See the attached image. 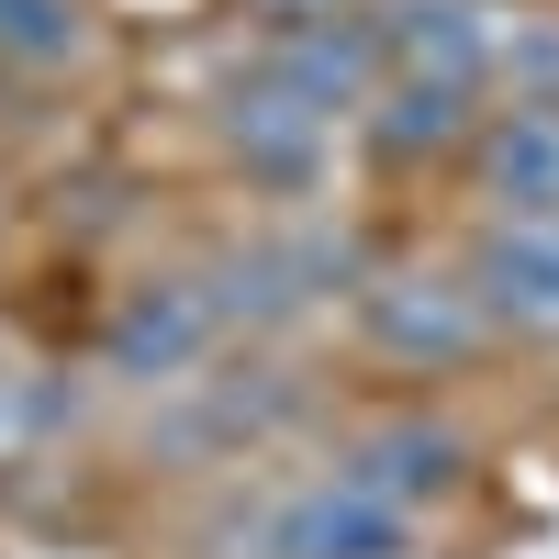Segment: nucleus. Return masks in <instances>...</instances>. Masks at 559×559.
<instances>
[{"mask_svg":"<svg viewBox=\"0 0 559 559\" xmlns=\"http://www.w3.org/2000/svg\"><path fill=\"white\" fill-rule=\"evenodd\" d=\"M213 134H224V157L247 168V191H280V202H302L313 179H324V146H336V123H324L313 102H292V90H269L258 68L224 90Z\"/></svg>","mask_w":559,"mask_h":559,"instance_id":"20e7f679","label":"nucleus"},{"mask_svg":"<svg viewBox=\"0 0 559 559\" xmlns=\"http://www.w3.org/2000/svg\"><path fill=\"white\" fill-rule=\"evenodd\" d=\"M247 548L258 559H414V515L392 492H369L358 471H313L247 515Z\"/></svg>","mask_w":559,"mask_h":559,"instance_id":"f03ea898","label":"nucleus"},{"mask_svg":"<svg viewBox=\"0 0 559 559\" xmlns=\"http://www.w3.org/2000/svg\"><path fill=\"white\" fill-rule=\"evenodd\" d=\"M213 347H224L213 280H146V292H123L112 324H102V369L112 381H191Z\"/></svg>","mask_w":559,"mask_h":559,"instance_id":"7ed1b4c3","label":"nucleus"},{"mask_svg":"<svg viewBox=\"0 0 559 559\" xmlns=\"http://www.w3.org/2000/svg\"><path fill=\"white\" fill-rule=\"evenodd\" d=\"M369 23H381L392 68L471 79V90H492V68H503V12H492V0H381Z\"/></svg>","mask_w":559,"mask_h":559,"instance_id":"9d476101","label":"nucleus"},{"mask_svg":"<svg viewBox=\"0 0 559 559\" xmlns=\"http://www.w3.org/2000/svg\"><path fill=\"white\" fill-rule=\"evenodd\" d=\"M358 336H369V358L414 369V381H448L492 347V313L471 292V269H381L358 292Z\"/></svg>","mask_w":559,"mask_h":559,"instance_id":"f257e3e1","label":"nucleus"},{"mask_svg":"<svg viewBox=\"0 0 559 559\" xmlns=\"http://www.w3.org/2000/svg\"><path fill=\"white\" fill-rule=\"evenodd\" d=\"M258 79L292 90V102H313L324 123H336V112H369V90L392 79V45H381V23H369V12H347V23H292V34H269Z\"/></svg>","mask_w":559,"mask_h":559,"instance_id":"0eeeda50","label":"nucleus"},{"mask_svg":"<svg viewBox=\"0 0 559 559\" xmlns=\"http://www.w3.org/2000/svg\"><path fill=\"white\" fill-rule=\"evenodd\" d=\"M336 471H358L369 492H392L403 515L414 503H448L459 481H471V437L448 426V414H392V426H358Z\"/></svg>","mask_w":559,"mask_h":559,"instance_id":"1a4fd4ad","label":"nucleus"},{"mask_svg":"<svg viewBox=\"0 0 559 559\" xmlns=\"http://www.w3.org/2000/svg\"><path fill=\"white\" fill-rule=\"evenodd\" d=\"M481 112H492V102H481L471 79H426V68H392L381 90H369L358 134H369V157H381V168H448V157H471Z\"/></svg>","mask_w":559,"mask_h":559,"instance_id":"423d86ee","label":"nucleus"},{"mask_svg":"<svg viewBox=\"0 0 559 559\" xmlns=\"http://www.w3.org/2000/svg\"><path fill=\"white\" fill-rule=\"evenodd\" d=\"M492 79H515L503 102H559V23H503V68Z\"/></svg>","mask_w":559,"mask_h":559,"instance_id":"f8f14e48","label":"nucleus"},{"mask_svg":"<svg viewBox=\"0 0 559 559\" xmlns=\"http://www.w3.org/2000/svg\"><path fill=\"white\" fill-rule=\"evenodd\" d=\"M471 292H481V313H492V336L559 347V224H481Z\"/></svg>","mask_w":559,"mask_h":559,"instance_id":"6e6552de","label":"nucleus"},{"mask_svg":"<svg viewBox=\"0 0 559 559\" xmlns=\"http://www.w3.org/2000/svg\"><path fill=\"white\" fill-rule=\"evenodd\" d=\"M247 12L269 34H292V23H347V12H369V0H247Z\"/></svg>","mask_w":559,"mask_h":559,"instance_id":"ddd939ff","label":"nucleus"},{"mask_svg":"<svg viewBox=\"0 0 559 559\" xmlns=\"http://www.w3.org/2000/svg\"><path fill=\"white\" fill-rule=\"evenodd\" d=\"M23 437V381H0V448Z\"/></svg>","mask_w":559,"mask_h":559,"instance_id":"4468645a","label":"nucleus"},{"mask_svg":"<svg viewBox=\"0 0 559 559\" xmlns=\"http://www.w3.org/2000/svg\"><path fill=\"white\" fill-rule=\"evenodd\" d=\"M79 45H90L79 0H0V57H12V68H68Z\"/></svg>","mask_w":559,"mask_h":559,"instance_id":"9b49d317","label":"nucleus"},{"mask_svg":"<svg viewBox=\"0 0 559 559\" xmlns=\"http://www.w3.org/2000/svg\"><path fill=\"white\" fill-rule=\"evenodd\" d=\"M471 191L492 224H559V102H492L481 112Z\"/></svg>","mask_w":559,"mask_h":559,"instance_id":"39448f33","label":"nucleus"}]
</instances>
